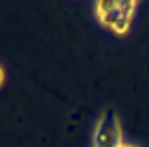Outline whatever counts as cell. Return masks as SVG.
<instances>
[{
    "instance_id": "obj_1",
    "label": "cell",
    "mask_w": 149,
    "mask_h": 147,
    "mask_svg": "<svg viewBox=\"0 0 149 147\" xmlns=\"http://www.w3.org/2000/svg\"><path fill=\"white\" fill-rule=\"evenodd\" d=\"M135 10H137V2H132V0H122V2L102 0L94 4V14L100 26H104L106 29H110L118 36L127 33Z\"/></svg>"
},
{
    "instance_id": "obj_2",
    "label": "cell",
    "mask_w": 149,
    "mask_h": 147,
    "mask_svg": "<svg viewBox=\"0 0 149 147\" xmlns=\"http://www.w3.org/2000/svg\"><path fill=\"white\" fill-rule=\"evenodd\" d=\"M122 141V127L120 120L114 112H106L98 120L94 133H92V147H120Z\"/></svg>"
},
{
    "instance_id": "obj_4",
    "label": "cell",
    "mask_w": 149,
    "mask_h": 147,
    "mask_svg": "<svg viewBox=\"0 0 149 147\" xmlns=\"http://www.w3.org/2000/svg\"><path fill=\"white\" fill-rule=\"evenodd\" d=\"M120 147H135V145H130V143H122Z\"/></svg>"
},
{
    "instance_id": "obj_3",
    "label": "cell",
    "mask_w": 149,
    "mask_h": 147,
    "mask_svg": "<svg viewBox=\"0 0 149 147\" xmlns=\"http://www.w3.org/2000/svg\"><path fill=\"white\" fill-rule=\"evenodd\" d=\"M2 82H4V69L0 67V86H2Z\"/></svg>"
}]
</instances>
